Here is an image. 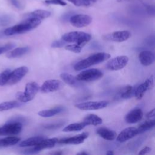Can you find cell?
<instances>
[{"label":"cell","mask_w":155,"mask_h":155,"mask_svg":"<svg viewBox=\"0 0 155 155\" xmlns=\"http://www.w3.org/2000/svg\"><path fill=\"white\" fill-rule=\"evenodd\" d=\"M41 20L33 17H26L21 22L8 27L3 30L5 36H12L17 34H22L36 28L41 23Z\"/></svg>","instance_id":"cell-1"},{"label":"cell","mask_w":155,"mask_h":155,"mask_svg":"<svg viewBox=\"0 0 155 155\" xmlns=\"http://www.w3.org/2000/svg\"><path fill=\"white\" fill-rule=\"evenodd\" d=\"M110 58V54L105 52H99L93 54L85 59L78 61L74 66L76 71L86 69L92 65L102 62Z\"/></svg>","instance_id":"cell-2"},{"label":"cell","mask_w":155,"mask_h":155,"mask_svg":"<svg viewBox=\"0 0 155 155\" xmlns=\"http://www.w3.org/2000/svg\"><path fill=\"white\" fill-rule=\"evenodd\" d=\"M91 39V36L83 31H71L65 33L62 36V39L67 43L77 44L82 47Z\"/></svg>","instance_id":"cell-3"},{"label":"cell","mask_w":155,"mask_h":155,"mask_svg":"<svg viewBox=\"0 0 155 155\" xmlns=\"http://www.w3.org/2000/svg\"><path fill=\"white\" fill-rule=\"evenodd\" d=\"M40 87L35 82H28L26 84L24 91H18L16 94V98L21 102H27L35 97L39 90Z\"/></svg>","instance_id":"cell-4"},{"label":"cell","mask_w":155,"mask_h":155,"mask_svg":"<svg viewBox=\"0 0 155 155\" xmlns=\"http://www.w3.org/2000/svg\"><path fill=\"white\" fill-rule=\"evenodd\" d=\"M103 76V73L97 68H90L85 70L78 74L76 77L81 82H93L101 79Z\"/></svg>","instance_id":"cell-5"},{"label":"cell","mask_w":155,"mask_h":155,"mask_svg":"<svg viewBox=\"0 0 155 155\" xmlns=\"http://www.w3.org/2000/svg\"><path fill=\"white\" fill-rule=\"evenodd\" d=\"M22 130V123L20 122H7L0 127V136L16 135L21 133Z\"/></svg>","instance_id":"cell-6"},{"label":"cell","mask_w":155,"mask_h":155,"mask_svg":"<svg viewBox=\"0 0 155 155\" xmlns=\"http://www.w3.org/2000/svg\"><path fill=\"white\" fill-rule=\"evenodd\" d=\"M108 104L107 101H87L77 104L75 107L81 110H96L107 107Z\"/></svg>","instance_id":"cell-7"},{"label":"cell","mask_w":155,"mask_h":155,"mask_svg":"<svg viewBox=\"0 0 155 155\" xmlns=\"http://www.w3.org/2000/svg\"><path fill=\"white\" fill-rule=\"evenodd\" d=\"M128 61L129 58L127 56H118L110 59L107 62L106 67L110 70H119L125 67Z\"/></svg>","instance_id":"cell-8"},{"label":"cell","mask_w":155,"mask_h":155,"mask_svg":"<svg viewBox=\"0 0 155 155\" xmlns=\"http://www.w3.org/2000/svg\"><path fill=\"white\" fill-rule=\"evenodd\" d=\"M28 71V68L26 66H21L11 71L6 84L12 85L17 84L27 74Z\"/></svg>","instance_id":"cell-9"},{"label":"cell","mask_w":155,"mask_h":155,"mask_svg":"<svg viewBox=\"0 0 155 155\" xmlns=\"http://www.w3.org/2000/svg\"><path fill=\"white\" fill-rule=\"evenodd\" d=\"M70 24L76 27L81 28L88 25L92 22L90 16L85 14L73 15L69 18Z\"/></svg>","instance_id":"cell-10"},{"label":"cell","mask_w":155,"mask_h":155,"mask_svg":"<svg viewBox=\"0 0 155 155\" xmlns=\"http://www.w3.org/2000/svg\"><path fill=\"white\" fill-rule=\"evenodd\" d=\"M131 36V33L127 30L116 31L103 36L105 40L116 42H122L127 41Z\"/></svg>","instance_id":"cell-11"},{"label":"cell","mask_w":155,"mask_h":155,"mask_svg":"<svg viewBox=\"0 0 155 155\" xmlns=\"http://www.w3.org/2000/svg\"><path fill=\"white\" fill-rule=\"evenodd\" d=\"M63 87L62 82L58 79H48L40 87L39 90L42 93L54 92L61 89Z\"/></svg>","instance_id":"cell-12"},{"label":"cell","mask_w":155,"mask_h":155,"mask_svg":"<svg viewBox=\"0 0 155 155\" xmlns=\"http://www.w3.org/2000/svg\"><path fill=\"white\" fill-rule=\"evenodd\" d=\"M154 85L153 76H151L147 79H146L143 83L136 87L134 96L138 100H140L143 96L144 94L148 90L151 89Z\"/></svg>","instance_id":"cell-13"},{"label":"cell","mask_w":155,"mask_h":155,"mask_svg":"<svg viewBox=\"0 0 155 155\" xmlns=\"http://www.w3.org/2000/svg\"><path fill=\"white\" fill-rule=\"evenodd\" d=\"M88 133L84 132L79 134L76 135L73 137L64 138L58 139V143L60 144H67V145H78L84 142V141L88 137Z\"/></svg>","instance_id":"cell-14"},{"label":"cell","mask_w":155,"mask_h":155,"mask_svg":"<svg viewBox=\"0 0 155 155\" xmlns=\"http://www.w3.org/2000/svg\"><path fill=\"white\" fill-rule=\"evenodd\" d=\"M137 134L138 131L136 128L133 127H128L121 131V132L117 136L116 140L119 142H124L132 139Z\"/></svg>","instance_id":"cell-15"},{"label":"cell","mask_w":155,"mask_h":155,"mask_svg":"<svg viewBox=\"0 0 155 155\" xmlns=\"http://www.w3.org/2000/svg\"><path fill=\"white\" fill-rule=\"evenodd\" d=\"M142 110L139 108H135L129 111L125 116L126 122L128 124H135L140 121L143 117Z\"/></svg>","instance_id":"cell-16"},{"label":"cell","mask_w":155,"mask_h":155,"mask_svg":"<svg viewBox=\"0 0 155 155\" xmlns=\"http://www.w3.org/2000/svg\"><path fill=\"white\" fill-rule=\"evenodd\" d=\"M60 78L65 83L69 85L71 87L79 88L83 85L81 81L77 79L76 77L70 73H62L60 74Z\"/></svg>","instance_id":"cell-17"},{"label":"cell","mask_w":155,"mask_h":155,"mask_svg":"<svg viewBox=\"0 0 155 155\" xmlns=\"http://www.w3.org/2000/svg\"><path fill=\"white\" fill-rule=\"evenodd\" d=\"M139 60L142 65L149 66L154 62V53L149 50L142 51L139 54Z\"/></svg>","instance_id":"cell-18"},{"label":"cell","mask_w":155,"mask_h":155,"mask_svg":"<svg viewBox=\"0 0 155 155\" xmlns=\"http://www.w3.org/2000/svg\"><path fill=\"white\" fill-rule=\"evenodd\" d=\"M96 133L107 140H113L116 137V133L109 128L101 127L96 130Z\"/></svg>","instance_id":"cell-19"},{"label":"cell","mask_w":155,"mask_h":155,"mask_svg":"<svg viewBox=\"0 0 155 155\" xmlns=\"http://www.w3.org/2000/svg\"><path fill=\"white\" fill-rule=\"evenodd\" d=\"M64 110V107L62 106H58L48 110H44L38 112V115L43 117H50L55 116Z\"/></svg>","instance_id":"cell-20"},{"label":"cell","mask_w":155,"mask_h":155,"mask_svg":"<svg viewBox=\"0 0 155 155\" xmlns=\"http://www.w3.org/2000/svg\"><path fill=\"white\" fill-rule=\"evenodd\" d=\"M58 139L56 137L50 138V139L44 138L38 145L35 146H36L37 148L40 151L45 148H51L54 147L55 145L58 143Z\"/></svg>","instance_id":"cell-21"},{"label":"cell","mask_w":155,"mask_h":155,"mask_svg":"<svg viewBox=\"0 0 155 155\" xmlns=\"http://www.w3.org/2000/svg\"><path fill=\"white\" fill-rule=\"evenodd\" d=\"M82 122L86 125V126L98 125L102 123V119L94 114H89L85 117Z\"/></svg>","instance_id":"cell-22"},{"label":"cell","mask_w":155,"mask_h":155,"mask_svg":"<svg viewBox=\"0 0 155 155\" xmlns=\"http://www.w3.org/2000/svg\"><path fill=\"white\" fill-rule=\"evenodd\" d=\"M45 138L44 136H36L34 137H31L30 138H28L23 141H22L19 143V146L22 147H33L38 145L42 139Z\"/></svg>","instance_id":"cell-23"},{"label":"cell","mask_w":155,"mask_h":155,"mask_svg":"<svg viewBox=\"0 0 155 155\" xmlns=\"http://www.w3.org/2000/svg\"><path fill=\"white\" fill-rule=\"evenodd\" d=\"M29 47H18L11 51H10L7 54V57L8 58H16L20 57L25 53H27L29 51Z\"/></svg>","instance_id":"cell-24"},{"label":"cell","mask_w":155,"mask_h":155,"mask_svg":"<svg viewBox=\"0 0 155 155\" xmlns=\"http://www.w3.org/2000/svg\"><path fill=\"white\" fill-rule=\"evenodd\" d=\"M51 13L45 10H36L26 15V17H33L41 19V21L50 17Z\"/></svg>","instance_id":"cell-25"},{"label":"cell","mask_w":155,"mask_h":155,"mask_svg":"<svg viewBox=\"0 0 155 155\" xmlns=\"http://www.w3.org/2000/svg\"><path fill=\"white\" fill-rule=\"evenodd\" d=\"M22 105V102L18 101H10L4 102L0 104V111L18 108L21 107Z\"/></svg>","instance_id":"cell-26"},{"label":"cell","mask_w":155,"mask_h":155,"mask_svg":"<svg viewBox=\"0 0 155 155\" xmlns=\"http://www.w3.org/2000/svg\"><path fill=\"white\" fill-rule=\"evenodd\" d=\"M136 87L127 85L123 88L119 92V96L122 99H130L134 96Z\"/></svg>","instance_id":"cell-27"},{"label":"cell","mask_w":155,"mask_h":155,"mask_svg":"<svg viewBox=\"0 0 155 155\" xmlns=\"http://www.w3.org/2000/svg\"><path fill=\"white\" fill-rule=\"evenodd\" d=\"M86 127V125L83 122L73 123L68 125L64 127L62 130L64 132H71V131H79L83 130Z\"/></svg>","instance_id":"cell-28"},{"label":"cell","mask_w":155,"mask_h":155,"mask_svg":"<svg viewBox=\"0 0 155 155\" xmlns=\"http://www.w3.org/2000/svg\"><path fill=\"white\" fill-rule=\"evenodd\" d=\"M154 125H155V120L154 119H150V120H148L143 122L137 128L138 134L144 133L151 129L154 127Z\"/></svg>","instance_id":"cell-29"},{"label":"cell","mask_w":155,"mask_h":155,"mask_svg":"<svg viewBox=\"0 0 155 155\" xmlns=\"http://www.w3.org/2000/svg\"><path fill=\"white\" fill-rule=\"evenodd\" d=\"M20 140V138L16 136H9L0 139V147H8L16 144Z\"/></svg>","instance_id":"cell-30"},{"label":"cell","mask_w":155,"mask_h":155,"mask_svg":"<svg viewBox=\"0 0 155 155\" xmlns=\"http://www.w3.org/2000/svg\"><path fill=\"white\" fill-rule=\"evenodd\" d=\"M76 6L88 7L93 5L97 0H67Z\"/></svg>","instance_id":"cell-31"},{"label":"cell","mask_w":155,"mask_h":155,"mask_svg":"<svg viewBox=\"0 0 155 155\" xmlns=\"http://www.w3.org/2000/svg\"><path fill=\"white\" fill-rule=\"evenodd\" d=\"M10 72V69H6L2 72L0 73V86L4 85L7 84Z\"/></svg>","instance_id":"cell-32"},{"label":"cell","mask_w":155,"mask_h":155,"mask_svg":"<svg viewBox=\"0 0 155 155\" xmlns=\"http://www.w3.org/2000/svg\"><path fill=\"white\" fill-rule=\"evenodd\" d=\"M82 48V47L77 44H69V45H67L65 47V49L71 51L73 53H79L81 51Z\"/></svg>","instance_id":"cell-33"},{"label":"cell","mask_w":155,"mask_h":155,"mask_svg":"<svg viewBox=\"0 0 155 155\" xmlns=\"http://www.w3.org/2000/svg\"><path fill=\"white\" fill-rule=\"evenodd\" d=\"M12 21V18L8 15L0 16V27L9 25Z\"/></svg>","instance_id":"cell-34"},{"label":"cell","mask_w":155,"mask_h":155,"mask_svg":"<svg viewBox=\"0 0 155 155\" xmlns=\"http://www.w3.org/2000/svg\"><path fill=\"white\" fill-rule=\"evenodd\" d=\"M64 124V122H55V123L45 124V125H44V127L47 129L53 130V129H56V128H59L61 126H62Z\"/></svg>","instance_id":"cell-35"},{"label":"cell","mask_w":155,"mask_h":155,"mask_svg":"<svg viewBox=\"0 0 155 155\" xmlns=\"http://www.w3.org/2000/svg\"><path fill=\"white\" fill-rule=\"evenodd\" d=\"M41 151L37 148L36 146H33V147L24 150L22 153L25 154H37Z\"/></svg>","instance_id":"cell-36"},{"label":"cell","mask_w":155,"mask_h":155,"mask_svg":"<svg viewBox=\"0 0 155 155\" xmlns=\"http://www.w3.org/2000/svg\"><path fill=\"white\" fill-rule=\"evenodd\" d=\"M44 2L47 4L59 5L61 6H65L67 5V3L63 0H45Z\"/></svg>","instance_id":"cell-37"},{"label":"cell","mask_w":155,"mask_h":155,"mask_svg":"<svg viewBox=\"0 0 155 155\" xmlns=\"http://www.w3.org/2000/svg\"><path fill=\"white\" fill-rule=\"evenodd\" d=\"M66 43L67 42L63 41L62 39L56 40L51 43V47L53 48H61V47H63L64 45H65Z\"/></svg>","instance_id":"cell-38"},{"label":"cell","mask_w":155,"mask_h":155,"mask_svg":"<svg viewBox=\"0 0 155 155\" xmlns=\"http://www.w3.org/2000/svg\"><path fill=\"white\" fill-rule=\"evenodd\" d=\"M15 47V44H12V43H9V44H5L4 46L0 47V54L8 51V50H11L12 48H13Z\"/></svg>","instance_id":"cell-39"},{"label":"cell","mask_w":155,"mask_h":155,"mask_svg":"<svg viewBox=\"0 0 155 155\" xmlns=\"http://www.w3.org/2000/svg\"><path fill=\"white\" fill-rule=\"evenodd\" d=\"M145 8L147 13L150 15H154V6L150 5H145Z\"/></svg>","instance_id":"cell-40"},{"label":"cell","mask_w":155,"mask_h":155,"mask_svg":"<svg viewBox=\"0 0 155 155\" xmlns=\"http://www.w3.org/2000/svg\"><path fill=\"white\" fill-rule=\"evenodd\" d=\"M151 149L149 147H145L139 152V154H145L149 153L151 151Z\"/></svg>","instance_id":"cell-41"},{"label":"cell","mask_w":155,"mask_h":155,"mask_svg":"<svg viewBox=\"0 0 155 155\" xmlns=\"http://www.w3.org/2000/svg\"><path fill=\"white\" fill-rule=\"evenodd\" d=\"M10 1V2L12 3V4L13 5H14L16 8H19V9H21L22 6H21V3L18 1V0H9Z\"/></svg>","instance_id":"cell-42"},{"label":"cell","mask_w":155,"mask_h":155,"mask_svg":"<svg viewBox=\"0 0 155 155\" xmlns=\"http://www.w3.org/2000/svg\"><path fill=\"white\" fill-rule=\"evenodd\" d=\"M154 111L155 110L153 108L151 111H150L147 114V117L148 119H150L151 117H153L154 116Z\"/></svg>","instance_id":"cell-43"},{"label":"cell","mask_w":155,"mask_h":155,"mask_svg":"<svg viewBox=\"0 0 155 155\" xmlns=\"http://www.w3.org/2000/svg\"><path fill=\"white\" fill-rule=\"evenodd\" d=\"M51 154H56V155H61V154H63V152L61 151H56V152L51 153Z\"/></svg>","instance_id":"cell-44"},{"label":"cell","mask_w":155,"mask_h":155,"mask_svg":"<svg viewBox=\"0 0 155 155\" xmlns=\"http://www.w3.org/2000/svg\"><path fill=\"white\" fill-rule=\"evenodd\" d=\"M77 154H81V155H87L88 154V153L87 152H85V151H81V152H79V153H78Z\"/></svg>","instance_id":"cell-45"},{"label":"cell","mask_w":155,"mask_h":155,"mask_svg":"<svg viewBox=\"0 0 155 155\" xmlns=\"http://www.w3.org/2000/svg\"><path fill=\"white\" fill-rule=\"evenodd\" d=\"M106 154H107V155H113V154H114V153H113V151H111V150H108V151L106 153Z\"/></svg>","instance_id":"cell-46"},{"label":"cell","mask_w":155,"mask_h":155,"mask_svg":"<svg viewBox=\"0 0 155 155\" xmlns=\"http://www.w3.org/2000/svg\"><path fill=\"white\" fill-rule=\"evenodd\" d=\"M5 36V35H4L3 31H0V38H2V37H3V36Z\"/></svg>","instance_id":"cell-47"},{"label":"cell","mask_w":155,"mask_h":155,"mask_svg":"<svg viewBox=\"0 0 155 155\" xmlns=\"http://www.w3.org/2000/svg\"><path fill=\"white\" fill-rule=\"evenodd\" d=\"M117 1H127V0H117Z\"/></svg>","instance_id":"cell-48"}]
</instances>
